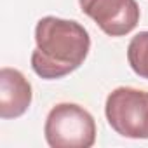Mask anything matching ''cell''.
<instances>
[{
    "label": "cell",
    "mask_w": 148,
    "mask_h": 148,
    "mask_svg": "<svg viewBox=\"0 0 148 148\" xmlns=\"http://www.w3.org/2000/svg\"><path fill=\"white\" fill-rule=\"evenodd\" d=\"M110 127L131 139H148V92L134 87H117L105 103Z\"/></svg>",
    "instance_id": "obj_3"
},
{
    "label": "cell",
    "mask_w": 148,
    "mask_h": 148,
    "mask_svg": "<svg viewBox=\"0 0 148 148\" xmlns=\"http://www.w3.org/2000/svg\"><path fill=\"white\" fill-rule=\"evenodd\" d=\"M127 61L136 75L148 80V32L134 35L127 47Z\"/></svg>",
    "instance_id": "obj_6"
},
{
    "label": "cell",
    "mask_w": 148,
    "mask_h": 148,
    "mask_svg": "<svg viewBox=\"0 0 148 148\" xmlns=\"http://www.w3.org/2000/svg\"><path fill=\"white\" fill-rule=\"evenodd\" d=\"M79 4L82 12L110 37H124L139 23L136 0H79Z\"/></svg>",
    "instance_id": "obj_4"
},
{
    "label": "cell",
    "mask_w": 148,
    "mask_h": 148,
    "mask_svg": "<svg viewBox=\"0 0 148 148\" xmlns=\"http://www.w3.org/2000/svg\"><path fill=\"white\" fill-rule=\"evenodd\" d=\"M44 134L51 148H91L96 143V122L80 105L59 103L49 112Z\"/></svg>",
    "instance_id": "obj_2"
},
{
    "label": "cell",
    "mask_w": 148,
    "mask_h": 148,
    "mask_svg": "<svg viewBox=\"0 0 148 148\" xmlns=\"http://www.w3.org/2000/svg\"><path fill=\"white\" fill-rule=\"evenodd\" d=\"M32 84L16 68L0 70V117L4 120L18 119L32 105Z\"/></svg>",
    "instance_id": "obj_5"
},
{
    "label": "cell",
    "mask_w": 148,
    "mask_h": 148,
    "mask_svg": "<svg viewBox=\"0 0 148 148\" xmlns=\"http://www.w3.org/2000/svg\"><path fill=\"white\" fill-rule=\"evenodd\" d=\"M35 51L32 68L38 77L56 80L75 71L87 58L91 37L87 30L71 19L45 16L35 26Z\"/></svg>",
    "instance_id": "obj_1"
}]
</instances>
